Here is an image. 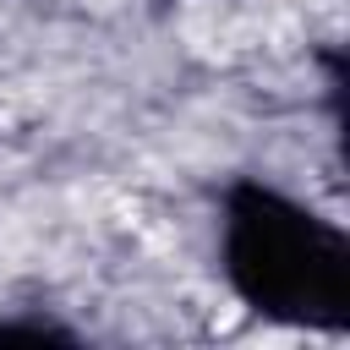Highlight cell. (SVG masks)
Wrapping results in <instances>:
<instances>
[{
    "label": "cell",
    "mask_w": 350,
    "mask_h": 350,
    "mask_svg": "<svg viewBox=\"0 0 350 350\" xmlns=\"http://www.w3.org/2000/svg\"><path fill=\"white\" fill-rule=\"evenodd\" d=\"M16 339H27V345H77L82 334L55 323V317H0V345H16Z\"/></svg>",
    "instance_id": "7a4b0ae2"
},
{
    "label": "cell",
    "mask_w": 350,
    "mask_h": 350,
    "mask_svg": "<svg viewBox=\"0 0 350 350\" xmlns=\"http://www.w3.org/2000/svg\"><path fill=\"white\" fill-rule=\"evenodd\" d=\"M213 213L219 279L252 317L328 339L350 334V235L339 219L268 175H230Z\"/></svg>",
    "instance_id": "6da1fadb"
}]
</instances>
